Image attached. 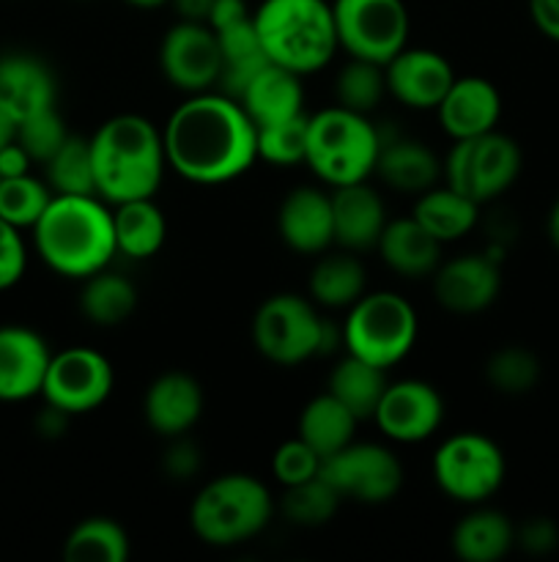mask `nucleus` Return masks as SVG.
<instances>
[{
  "label": "nucleus",
  "instance_id": "obj_1",
  "mask_svg": "<svg viewBox=\"0 0 559 562\" xmlns=\"http://www.w3.org/2000/svg\"><path fill=\"white\" fill-rule=\"evenodd\" d=\"M164 157L192 184H225L258 159L255 124L228 93H192L162 130Z\"/></svg>",
  "mask_w": 559,
  "mask_h": 562
},
{
  "label": "nucleus",
  "instance_id": "obj_2",
  "mask_svg": "<svg viewBox=\"0 0 559 562\" xmlns=\"http://www.w3.org/2000/svg\"><path fill=\"white\" fill-rule=\"evenodd\" d=\"M91 143L93 179L102 201L118 203L153 198L162 184L168 157L162 132L137 113H121L104 121Z\"/></svg>",
  "mask_w": 559,
  "mask_h": 562
},
{
  "label": "nucleus",
  "instance_id": "obj_3",
  "mask_svg": "<svg viewBox=\"0 0 559 562\" xmlns=\"http://www.w3.org/2000/svg\"><path fill=\"white\" fill-rule=\"evenodd\" d=\"M33 245L53 272L85 280L107 269L115 250L113 212L99 195H53L33 225Z\"/></svg>",
  "mask_w": 559,
  "mask_h": 562
},
{
  "label": "nucleus",
  "instance_id": "obj_4",
  "mask_svg": "<svg viewBox=\"0 0 559 562\" xmlns=\"http://www.w3.org/2000/svg\"><path fill=\"white\" fill-rule=\"evenodd\" d=\"M252 20L266 58L299 77L323 69L340 49L329 0H263Z\"/></svg>",
  "mask_w": 559,
  "mask_h": 562
},
{
  "label": "nucleus",
  "instance_id": "obj_5",
  "mask_svg": "<svg viewBox=\"0 0 559 562\" xmlns=\"http://www.w3.org/2000/svg\"><path fill=\"white\" fill-rule=\"evenodd\" d=\"M378 151L381 132L367 115L334 104L307 119L305 165L329 187L367 181L376 173Z\"/></svg>",
  "mask_w": 559,
  "mask_h": 562
},
{
  "label": "nucleus",
  "instance_id": "obj_6",
  "mask_svg": "<svg viewBox=\"0 0 559 562\" xmlns=\"http://www.w3.org/2000/svg\"><path fill=\"white\" fill-rule=\"evenodd\" d=\"M274 516V499L258 477L230 472L197 492L190 508L192 532L208 547H239L261 536Z\"/></svg>",
  "mask_w": 559,
  "mask_h": 562
},
{
  "label": "nucleus",
  "instance_id": "obj_7",
  "mask_svg": "<svg viewBox=\"0 0 559 562\" xmlns=\"http://www.w3.org/2000/svg\"><path fill=\"white\" fill-rule=\"evenodd\" d=\"M417 311L395 291L362 294L349 307L343 344L349 355L389 371L417 344Z\"/></svg>",
  "mask_w": 559,
  "mask_h": 562
},
{
  "label": "nucleus",
  "instance_id": "obj_8",
  "mask_svg": "<svg viewBox=\"0 0 559 562\" xmlns=\"http://www.w3.org/2000/svg\"><path fill=\"white\" fill-rule=\"evenodd\" d=\"M252 344L274 366H301L332 349V327L299 294H274L255 311Z\"/></svg>",
  "mask_w": 559,
  "mask_h": 562
},
{
  "label": "nucleus",
  "instance_id": "obj_9",
  "mask_svg": "<svg viewBox=\"0 0 559 562\" xmlns=\"http://www.w3.org/2000/svg\"><path fill=\"white\" fill-rule=\"evenodd\" d=\"M521 165H524V157H521L518 143L510 135L491 130L480 137L455 140L442 165V176L455 192L486 203L515 184Z\"/></svg>",
  "mask_w": 559,
  "mask_h": 562
},
{
  "label": "nucleus",
  "instance_id": "obj_10",
  "mask_svg": "<svg viewBox=\"0 0 559 562\" xmlns=\"http://www.w3.org/2000/svg\"><path fill=\"white\" fill-rule=\"evenodd\" d=\"M504 472H507V464H504L502 448L475 431L444 439L433 453L436 486L449 499L466 505L486 503L488 497H493L502 488Z\"/></svg>",
  "mask_w": 559,
  "mask_h": 562
},
{
  "label": "nucleus",
  "instance_id": "obj_11",
  "mask_svg": "<svg viewBox=\"0 0 559 562\" xmlns=\"http://www.w3.org/2000/svg\"><path fill=\"white\" fill-rule=\"evenodd\" d=\"M340 49L349 58L387 66L409 38V9L403 0H332Z\"/></svg>",
  "mask_w": 559,
  "mask_h": 562
},
{
  "label": "nucleus",
  "instance_id": "obj_12",
  "mask_svg": "<svg viewBox=\"0 0 559 562\" xmlns=\"http://www.w3.org/2000/svg\"><path fill=\"white\" fill-rule=\"evenodd\" d=\"M321 477L332 483L343 499L365 505L389 503L403 486V467L384 445H345L321 461Z\"/></svg>",
  "mask_w": 559,
  "mask_h": 562
},
{
  "label": "nucleus",
  "instance_id": "obj_13",
  "mask_svg": "<svg viewBox=\"0 0 559 562\" xmlns=\"http://www.w3.org/2000/svg\"><path fill=\"white\" fill-rule=\"evenodd\" d=\"M113 384L115 373L107 357L96 349L75 346L49 357L42 395L44 404L58 406L75 417L99 409L113 393Z\"/></svg>",
  "mask_w": 559,
  "mask_h": 562
},
{
  "label": "nucleus",
  "instance_id": "obj_14",
  "mask_svg": "<svg viewBox=\"0 0 559 562\" xmlns=\"http://www.w3.org/2000/svg\"><path fill=\"white\" fill-rule=\"evenodd\" d=\"M159 66L170 86L181 88V91H212L219 82V69H223L217 33L206 22L179 20L159 44Z\"/></svg>",
  "mask_w": 559,
  "mask_h": 562
},
{
  "label": "nucleus",
  "instance_id": "obj_15",
  "mask_svg": "<svg viewBox=\"0 0 559 562\" xmlns=\"http://www.w3.org/2000/svg\"><path fill=\"white\" fill-rule=\"evenodd\" d=\"M444 420V401L433 384L420 379L392 382L384 390L373 423L392 442H422L433 437Z\"/></svg>",
  "mask_w": 559,
  "mask_h": 562
},
{
  "label": "nucleus",
  "instance_id": "obj_16",
  "mask_svg": "<svg viewBox=\"0 0 559 562\" xmlns=\"http://www.w3.org/2000/svg\"><path fill=\"white\" fill-rule=\"evenodd\" d=\"M387 91L411 110H436L455 82V71L442 53L403 47L387 66Z\"/></svg>",
  "mask_w": 559,
  "mask_h": 562
},
{
  "label": "nucleus",
  "instance_id": "obj_17",
  "mask_svg": "<svg viewBox=\"0 0 559 562\" xmlns=\"http://www.w3.org/2000/svg\"><path fill=\"white\" fill-rule=\"evenodd\" d=\"M502 291L499 263L488 256H460L438 263L433 272V294L449 313L471 316L497 302Z\"/></svg>",
  "mask_w": 559,
  "mask_h": 562
},
{
  "label": "nucleus",
  "instance_id": "obj_18",
  "mask_svg": "<svg viewBox=\"0 0 559 562\" xmlns=\"http://www.w3.org/2000/svg\"><path fill=\"white\" fill-rule=\"evenodd\" d=\"M280 239L301 256H318L334 245L332 195L316 187H296L277 209Z\"/></svg>",
  "mask_w": 559,
  "mask_h": 562
},
{
  "label": "nucleus",
  "instance_id": "obj_19",
  "mask_svg": "<svg viewBox=\"0 0 559 562\" xmlns=\"http://www.w3.org/2000/svg\"><path fill=\"white\" fill-rule=\"evenodd\" d=\"M49 349L36 329L0 327V401H27L42 395Z\"/></svg>",
  "mask_w": 559,
  "mask_h": 562
},
{
  "label": "nucleus",
  "instance_id": "obj_20",
  "mask_svg": "<svg viewBox=\"0 0 559 562\" xmlns=\"http://www.w3.org/2000/svg\"><path fill=\"white\" fill-rule=\"evenodd\" d=\"M442 130L453 140H469L497 130L502 115V97L486 77H455L436 108Z\"/></svg>",
  "mask_w": 559,
  "mask_h": 562
},
{
  "label": "nucleus",
  "instance_id": "obj_21",
  "mask_svg": "<svg viewBox=\"0 0 559 562\" xmlns=\"http://www.w3.org/2000/svg\"><path fill=\"white\" fill-rule=\"evenodd\" d=\"M58 99V82L49 66L36 55L11 53L0 58V110L14 124Z\"/></svg>",
  "mask_w": 559,
  "mask_h": 562
},
{
  "label": "nucleus",
  "instance_id": "obj_22",
  "mask_svg": "<svg viewBox=\"0 0 559 562\" xmlns=\"http://www.w3.org/2000/svg\"><path fill=\"white\" fill-rule=\"evenodd\" d=\"M142 412H146V423L159 437H184L203 415L201 384L190 373H162L148 387Z\"/></svg>",
  "mask_w": 559,
  "mask_h": 562
},
{
  "label": "nucleus",
  "instance_id": "obj_23",
  "mask_svg": "<svg viewBox=\"0 0 559 562\" xmlns=\"http://www.w3.org/2000/svg\"><path fill=\"white\" fill-rule=\"evenodd\" d=\"M332 217H334V245L351 252L367 250L378 245L387 212L384 201L367 181L334 187L332 192Z\"/></svg>",
  "mask_w": 559,
  "mask_h": 562
},
{
  "label": "nucleus",
  "instance_id": "obj_24",
  "mask_svg": "<svg viewBox=\"0 0 559 562\" xmlns=\"http://www.w3.org/2000/svg\"><path fill=\"white\" fill-rule=\"evenodd\" d=\"M236 102L244 108L250 121L258 126L280 124V121L296 119L305 113V88H301V77L296 71L283 69L277 64H266L250 86L241 91Z\"/></svg>",
  "mask_w": 559,
  "mask_h": 562
},
{
  "label": "nucleus",
  "instance_id": "obj_25",
  "mask_svg": "<svg viewBox=\"0 0 559 562\" xmlns=\"http://www.w3.org/2000/svg\"><path fill=\"white\" fill-rule=\"evenodd\" d=\"M376 247L381 261L403 278H425L442 263V241L433 239L414 217L389 220Z\"/></svg>",
  "mask_w": 559,
  "mask_h": 562
},
{
  "label": "nucleus",
  "instance_id": "obj_26",
  "mask_svg": "<svg viewBox=\"0 0 559 562\" xmlns=\"http://www.w3.org/2000/svg\"><path fill=\"white\" fill-rule=\"evenodd\" d=\"M376 173L392 190L422 195L425 190L436 187L438 176H442V162H438V157L425 143L409 140V137H392L387 143L381 137Z\"/></svg>",
  "mask_w": 559,
  "mask_h": 562
},
{
  "label": "nucleus",
  "instance_id": "obj_27",
  "mask_svg": "<svg viewBox=\"0 0 559 562\" xmlns=\"http://www.w3.org/2000/svg\"><path fill=\"white\" fill-rule=\"evenodd\" d=\"M115 250L126 258L146 261L157 256L168 239V220L153 198H137V201L118 203L113 212Z\"/></svg>",
  "mask_w": 559,
  "mask_h": 562
},
{
  "label": "nucleus",
  "instance_id": "obj_28",
  "mask_svg": "<svg viewBox=\"0 0 559 562\" xmlns=\"http://www.w3.org/2000/svg\"><path fill=\"white\" fill-rule=\"evenodd\" d=\"M214 33H217L219 55H223V69H219L217 86L223 88V93L239 99L241 91L250 86L252 77H255L263 66L272 64V60L263 53L261 38H258L255 31V20H252V16Z\"/></svg>",
  "mask_w": 559,
  "mask_h": 562
},
{
  "label": "nucleus",
  "instance_id": "obj_29",
  "mask_svg": "<svg viewBox=\"0 0 559 562\" xmlns=\"http://www.w3.org/2000/svg\"><path fill=\"white\" fill-rule=\"evenodd\" d=\"M513 547V521L491 508L471 510L453 530V552L464 562H497Z\"/></svg>",
  "mask_w": 559,
  "mask_h": 562
},
{
  "label": "nucleus",
  "instance_id": "obj_30",
  "mask_svg": "<svg viewBox=\"0 0 559 562\" xmlns=\"http://www.w3.org/2000/svg\"><path fill=\"white\" fill-rule=\"evenodd\" d=\"M411 217L427 231L436 241L464 239L480 217V203L469 195H460L453 187H431L417 198V206Z\"/></svg>",
  "mask_w": 559,
  "mask_h": 562
},
{
  "label": "nucleus",
  "instance_id": "obj_31",
  "mask_svg": "<svg viewBox=\"0 0 559 562\" xmlns=\"http://www.w3.org/2000/svg\"><path fill=\"white\" fill-rule=\"evenodd\" d=\"M356 426H360V420L332 393H323L316 395L301 409L299 439L310 445L323 461L338 453V450H343L345 445L354 442Z\"/></svg>",
  "mask_w": 559,
  "mask_h": 562
},
{
  "label": "nucleus",
  "instance_id": "obj_32",
  "mask_svg": "<svg viewBox=\"0 0 559 562\" xmlns=\"http://www.w3.org/2000/svg\"><path fill=\"white\" fill-rule=\"evenodd\" d=\"M387 371L370 362L360 360V357L349 355L332 368L329 373V390L356 420H373L378 401H381L384 390H387Z\"/></svg>",
  "mask_w": 559,
  "mask_h": 562
},
{
  "label": "nucleus",
  "instance_id": "obj_33",
  "mask_svg": "<svg viewBox=\"0 0 559 562\" xmlns=\"http://www.w3.org/2000/svg\"><path fill=\"white\" fill-rule=\"evenodd\" d=\"M367 272L349 252L323 256L310 272V296L323 307H351L365 294Z\"/></svg>",
  "mask_w": 559,
  "mask_h": 562
},
{
  "label": "nucleus",
  "instance_id": "obj_34",
  "mask_svg": "<svg viewBox=\"0 0 559 562\" xmlns=\"http://www.w3.org/2000/svg\"><path fill=\"white\" fill-rule=\"evenodd\" d=\"M137 291L124 274H115L102 269V272L85 278L80 291V311L96 327H118L135 313Z\"/></svg>",
  "mask_w": 559,
  "mask_h": 562
},
{
  "label": "nucleus",
  "instance_id": "obj_35",
  "mask_svg": "<svg viewBox=\"0 0 559 562\" xmlns=\"http://www.w3.org/2000/svg\"><path fill=\"white\" fill-rule=\"evenodd\" d=\"M64 558L69 562H124L129 560V536L118 521L93 516L69 532Z\"/></svg>",
  "mask_w": 559,
  "mask_h": 562
},
{
  "label": "nucleus",
  "instance_id": "obj_36",
  "mask_svg": "<svg viewBox=\"0 0 559 562\" xmlns=\"http://www.w3.org/2000/svg\"><path fill=\"white\" fill-rule=\"evenodd\" d=\"M44 165H47V184L55 195H96L91 143L85 137L69 135Z\"/></svg>",
  "mask_w": 559,
  "mask_h": 562
},
{
  "label": "nucleus",
  "instance_id": "obj_37",
  "mask_svg": "<svg viewBox=\"0 0 559 562\" xmlns=\"http://www.w3.org/2000/svg\"><path fill=\"white\" fill-rule=\"evenodd\" d=\"M340 494L334 492L332 483L323 481L321 472L316 477L296 486H285L283 494V516L296 527H321L338 514L340 508Z\"/></svg>",
  "mask_w": 559,
  "mask_h": 562
},
{
  "label": "nucleus",
  "instance_id": "obj_38",
  "mask_svg": "<svg viewBox=\"0 0 559 562\" xmlns=\"http://www.w3.org/2000/svg\"><path fill=\"white\" fill-rule=\"evenodd\" d=\"M384 93H387V71L373 60L349 58V64L340 69L338 80H334V97H338L340 108L362 115L378 108Z\"/></svg>",
  "mask_w": 559,
  "mask_h": 562
},
{
  "label": "nucleus",
  "instance_id": "obj_39",
  "mask_svg": "<svg viewBox=\"0 0 559 562\" xmlns=\"http://www.w3.org/2000/svg\"><path fill=\"white\" fill-rule=\"evenodd\" d=\"M543 366L535 351L524 346H504L497 349L486 362V379L497 393L526 395L540 382Z\"/></svg>",
  "mask_w": 559,
  "mask_h": 562
},
{
  "label": "nucleus",
  "instance_id": "obj_40",
  "mask_svg": "<svg viewBox=\"0 0 559 562\" xmlns=\"http://www.w3.org/2000/svg\"><path fill=\"white\" fill-rule=\"evenodd\" d=\"M53 201L49 184L38 181L36 176H14L0 181V217L14 228H33L44 209Z\"/></svg>",
  "mask_w": 559,
  "mask_h": 562
},
{
  "label": "nucleus",
  "instance_id": "obj_41",
  "mask_svg": "<svg viewBox=\"0 0 559 562\" xmlns=\"http://www.w3.org/2000/svg\"><path fill=\"white\" fill-rule=\"evenodd\" d=\"M307 119L310 115H296V119L280 121V124L258 126V159L272 165H299L307 154Z\"/></svg>",
  "mask_w": 559,
  "mask_h": 562
},
{
  "label": "nucleus",
  "instance_id": "obj_42",
  "mask_svg": "<svg viewBox=\"0 0 559 562\" xmlns=\"http://www.w3.org/2000/svg\"><path fill=\"white\" fill-rule=\"evenodd\" d=\"M69 135L71 132L66 130L64 115H60L58 108L53 104V108H44L38 110V113L22 119L20 124H16L14 140L25 148L27 157H31L33 162H47V159L64 146V140Z\"/></svg>",
  "mask_w": 559,
  "mask_h": 562
},
{
  "label": "nucleus",
  "instance_id": "obj_43",
  "mask_svg": "<svg viewBox=\"0 0 559 562\" xmlns=\"http://www.w3.org/2000/svg\"><path fill=\"white\" fill-rule=\"evenodd\" d=\"M272 472L283 486H296V483L310 481V477H316L321 472V456L310 445L301 442L299 437L288 439L274 453Z\"/></svg>",
  "mask_w": 559,
  "mask_h": 562
},
{
  "label": "nucleus",
  "instance_id": "obj_44",
  "mask_svg": "<svg viewBox=\"0 0 559 562\" xmlns=\"http://www.w3.org/2000/svg\"><path fill=\"white\" fill-rule=\"evenodd\" d=\"M25 263L27 252L20 228H14V225L0 217V291L20 283L22 274H25Z\"/></svg>",
  "mask_w": 559,
  "mask_h": 562
},
{
  "label": "nucleus",
  "instance_id": "obj_45",
  "mask_svg": "<svg viewBox=\"0 0 559 562\" xmlns=\"http://www.w3.org/2000/svg\"><path fill=\"white\" fill-rule=\"evenodd\" d=\"M515 543L526 554L540 558V554L554 552L559 547V527L551 519H546V516H532L524 525L515 527Z\"/></svg>",
  "mask_w": 559,
  "mask_h": 562
},
{
  "label": "nucleus",
  "instance_id": "obj_46",
  "mask_svg": "<svg viewBox=\"0 0 559 562\" xmlns=\"http://www.w3.org/2000/svg\"><path fill=\"white\" fill-rule=\"evenodd\" d=\"M164 472H168L173 481H190L192 475H197L201 470V453L192 442H186L184 437H173V445L164 453Z\"/></svg>",
  "mask_w": 559,
  "mask_h": 562
},
{
  "label": "nucleus",
  "instance_id": "obj_47",
  "mask_svg": "<svg viewBox=\"0 0 559 562\" xmlns=\"http://www.w3.org/2000/svg\"><path fill=\"white\" fill-rule=\"evenodd\" d=\"M247 16H252L247 0H214L206 25L212 27V31H223V27L247 20Z\"/></svg>",
  "mask_w": 559,
  "mask_h": 562
},
{
  "label": "nucleus",
  "instance_id": "obj_48",
  "mask_svg": "<svg viewBox=\"0 0 559 562\" xmlns=\"http://www.w3.org/2000/svg\"><path fill=\"white\" fill-rule=\"evenodd\" d=\"M529 14L537 31L559 44V0H529Z\"/></svg>",
  "mask_w": 559,
  "mask_h": 562
},
{
  "label": "nucleus",
  "instance_id": "obj_49",
  "mask_svg": "<svg viewBox=\"0 0 559 562\" xmlns=\"http://www.w3.org/2000/svg\"><path fill=\"white\" fill-rule=\"evenodd\" d=\"M31 165L33 159L27 157V151L16 140L0 148V179H14V176L31 173Z\"/></svg>",
  "mask_w": 559,
  "mask_h": 562
},
{
  "label": "nucleus",
  "instance_id": "obj_50",
  "mask_svg": "<svg viewBox=\"0 0 559 562\" xmlns=\"http://www.w3.org/2000/svg\"><path fill=\"white\" fill-rule=\"evenodd\" d=\"M69 417H71V415H66L64 409H58V406L47 404L42 412H38V417H36V431L42 434V437H47V439L64 437L66 426H69Z\"/></svg>",
  "mask_w": 559,
  "mask_h": 562
},
{
  "label": "nucleus",
  "instance_id": "obj_51",
  "mask_svg": "<svg viewBox=\"0 0 559 562\" xmlns=\"http://www.w3.org/2000/svg\"><path fill=\"white\" fill-rule=\"evenodd\" d=\"M179 14V20L186 22H208V14H212L214 0H170Z\"/></svg>",
  "mask_w": 559,
  "mask_h": 562
},
{
  "label": "nucleus",
  "instance_id": "obj_52",
  "mask_svg": "<svg viewBox=\"0 0 559 562\" xmlns=\"http://www.w3.org/2000/svg\"><path fill=\"white\" fill-rule=\"evenodd\" d=\"M548 239L559 250V198L554 201L551 212H548Z\"/></svg>",
  "mask_w": 559,
  "mask_h": 562
},
{
  "label": "nucleus",
  "instance_id": "obj_53",
  "mask_svg": "<svg viewBox=\"0 0 559 562\" xmlns=\"http://www.w3.org/2000/svg\"><path fill=\"white\" fill-rule=\"evenodd\" d=\"M14 132H16V124L3 113V110H0V148L9 146V143L14 140Z\"/></svg>",
  "mask_w": 559,
  "mask_h": 562
},
{
  "label": "nucleus",
  "instance_id": "obj_54",
  "mask_svg": "<svg viewBox=\"0 0 559 562\" xmlns=\"http://www.w3.org/2000/svg\"><path fill=\"white\" fill-rule=\"evenodd\" d=\"M124 3L135 5V9H159V5L170 3V0H124Z\"/></svg>",
  "mask_w": 559,
  "mask_h": 562
},
{
  "label": "nucleus",
  "instance_id": "obj_55",
  "mask_svg": "<svg viewBox=\"0 0 559 562\" xmlns=\"http://www.w3.org/2000/svg\"><path fill=\"white\" fill-rule=\"evenodd\" d=\"M0 181H3V179H0Z\"/></svg>",
  "mask_w": 559,
  "mask_h": 562
}]
</instances>
